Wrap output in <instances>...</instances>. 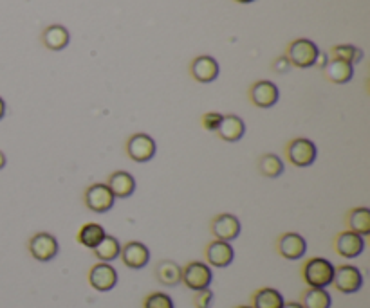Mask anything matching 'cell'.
I'll return each instance as SVG.
<instances>
[{
    "label": "cell",
    "mask_w": 370,
    "mask_h": 308,
    "mask_svg": "<svg viewBox=\"0 0 370 308\" xmlns=\"http://www.w3.org/2000/svg\"><path fill=\"white\" fill-rule=\"evenodd\" d=\"M143 308H175L174 300L165 292H152L143 300Z\"/></svg>",
    "instance_id": "f1b7e54d"
},
{
    "label": "cell",
    "mask_w": 370,
    "mask_h": 308,
    "mask_svg": "<svg viewBox=\"0 0 370 308\" xmlns=\"http://www.w3.org/2000/svg\"><path fill=\"white\" fill-rule=\"evenodd\" d=\"M121 261L125 263V267L132 270L145 269L150 263V249L145 245L143 242H126L125 245H121V254H119Z\"/></svg>",
    "instance_id": "4fadbf2b"
},
{
    "label": "cell",
    "mask_w": 370,
    "mask_h": 308,
    "mask_svg": "<svg viewBox=\"0 0 370 308\" xmlns=\"http://www.w3.org/2000/svg\"><path fill=\"white\" fill-rule=\"evenodd\" d=\"M83 202L91 211L94 213H107L114 208L116 197L112 195V191L109 190L107 184H91L83 193Z\"/></svg>",
    "instance_id": "ba28073f"
},
{
    "label": "cell",
    "mask_w": 370,
    "mask_h": 308,
    "mask_svg": "<svg viewBox=\"0 0 370 308\" xmlns=\"http://www.w3.org/2000/svg\"><path fill=\"white\" fill-rule=\"evenodd\" d=\"M334 251L341 258L353 260L365 251V238L353 233V231H341L340 235L334 238Z\"/></svg>",
    "instance_id": "9a60e30c"
},
{
    "label": "cell",
    "mask_w": 370,
    "mask_h": 308,
    "mask_svg": "<svg viewBox=\"0 0 370 308\" xmlns=\"http://www.w3.org/2000/svg\"><path fill=\"white\" fill-rule=\"evenodd\" d=\"M92 252H94L96 260L103 261V263H112V261L118 260L119 254H121V243H119L118 238L107 235L98 243L96 247L92 249Z\"/></svg>",
    "instance_id": "603a6c76"
},
{
    "label": "cell",
    "mask_w": 370,
    "mask_h": 308,
    "mask_svg": "<svg viewBox=\"0 0 370 308\" xmlns=\"http://www.w3.org/2000/svg\"><path fill=\"white\" fill-rule=\"evenodd\" d=\"M318 54L320 49L313 40L298 38L293 40L291 44L288 45V54L286 56H288L291 66L298 67V69H307V67L316 66Z\"/></svg>",
    "instance_id": "7a4b0ae2"
},
{
    "label": "cell",
    "mask_w": 370,
    "mask_h": 308,
    "mask_svg": "<svg viewBox=\"0 0 370 308\" xmlns=\"http://www.w3.org/2000/svg\"><path fill=\"white\" fill-rule=\"evenodd\" d=\"M214 292L212 288H202V291H197L193 295V307L195 308H212L214 307Z\"/></svg>",
    "instance_id": "f546056e"
},
{
    "label": "cell",
    "mask_w": 370,
    "mask_h": 308,
    "mask_svg": "<svg viewBox=\"0 0 370 308\" xmlns=\"http://www.w3.org/2000/svg\"><path fill=\"white\" fill-rule=\"evenodd\" d=\"M215 134H217L222 141H226V143H237V141L244 137L246 125L239 116L228 114V116L222 118L221 126H219V130L215 132Z\"/></svg>",
    "instance_id": "ac0fdd59"
},
{
    "label": "cell",
    "mask_w": 370,
    "mask_h": 308,
    "mask_svg": "<svg viewBox=\"0 0 370 308\" xmlns=\"http://www.w3.org/2000/svg\"><path fill=\"white\" fill-rule=\"evenodd\" d=\"M125 152L134 162H148L156 155L157 144L148 134H134L126 139Z\"/></svg>",
    "instance_id": "8992f818"
},
{
    "label": "cell",
    "mask_w": 370,
    "mask_h": 308,
    "mask_svg": "<svg viewBox=\"0 0 370 308\" xmlns=\"http://www.w3.org/2000/svg\"><path fill=\"white\" fill-rule=\"evenodd\" d=\"M212 282H214V272H212V267L205 261H190L183 267L181 283H184L190 291L197 292L202 288H209Z\"/></svg>",
    "instance_id": "277c9868"
},
{
    "label": "cell",
    "mask_w": 370,
    "mask_h": 308,
    "mask_svg": "<svg viewBox=\"0 0 370 308\" xmlns=\"http://www.w3.org/2000/svg\"><path fill=\"white\" fill-rule=\"evenodd\" d=\"M345 224H347L348 231H353L360 236L370 235V209L369 208H354L350 209L345 217Z\"/></svg>",
    "instance_id": "ffe728a7"
},
{
    "label": "cell",
    "mask_w": 370,
    "mask_h": 308,
    "mask_svg": "<svg viewBox=\"0 0 370 308\" xmlns=\"http://www.w3.org/2000/svg\"><path fill=\"white\" fill-rule=\"evenodd\" d=\"M181 274H183V267L174 260H161L156 265L157 282L165 286H177L181 283Z\"/></svg>",
    "instance_id": "44dd1931"
},
{
    "label": "cell",
    "mask_w": 370,
    "mask_h": 308,
    "mask_svg": "<svg viewBox=\"0 0 370 308\" xmlns=\"http://www.w3.org/2000/svg\"><path fill=\"white\" fill-rule=\"evenodd\" d=\"M322 69L323 76L331 83H336V85H345V83L350 82L354 76V66H350L347 61L334 60V58L327 61Z\"/></svg>",
    "instance_id": "d6986e66"
},
{
    "label": "cell",
    "mask_w": 370,
    "mask_h": 308,
    "mask_svg": "<svg viewBox=\"0 0 370 308\" xmlns=\"http://www.w3.org/2000/svg\"><path fill=\"white\" fill-rule=\"evenodd\" d=\"M190 72H192L193 79H197L199 83H212L219 76V63L214 56L202 54L192 61Z\"/></svg>",
    "instance_id": "2e32d148"
},
{
    "label": "cell",
    "mask_w": 370,
    "mask_h": 308,
    "mask_svg": "<svg viewBox=\"0 0 370 308\" xmlns=\"http://www.w3.org/2000/svg\"><path fill=\"white\" fill-rule=\"evenodd\" d=\"M253 308H282L283 307V295L280 294L276 288H271V286H264V288H258L255 294L251 295Z\"/></svg>",
    "instance_id": "cb8c5ba5"
},
{
    "label": "cell",
    "mask_w": 370,
    "mask_h": 308,
    "mask_svg": "<svg viewBox=\"0 0 370 308\" xmlns=\"http://www.w3.org/2000/svg\"><path fill=\"white\" fill-rule=\"evenodd\" d=\"M222 114L219 112H206L202 114V118H200V125H202V128L208 132H217L219 126H221L222 123Z\"/></svg>",
    "instance_id": "4dcf8cb0"
},
{
    "label": "cell",
    "mask_w": 370,
    "mask_h": 308,
    "mask_svg": "<svg viewBox=\"0 0 370 308\" xmlns=\"http://www.w3.org/2000/svg\"><path fill=\"white\" fill-rule=\"evenodd\" d=\"M279 87L273 82H269V79L255 82L251 85V88H249V100L258 109H271V107L279 103Z\"/></svg>",
    "instance_id": "7c38bea8"
},
{
    "label": "cell",
    "mask_w": 370,
    "mask_h": 308,
    "mask_svg": "<svg viewBox=\"0 0 370 308\" xmlns=\"http://www.w3.org/2000/svg\"><path fill=\"white\" fill-rule=\"evenodd\" d=\"M107 186H109V190L112 191V195L116 197V199H128V197L134 195L135 178L132 177L128 171L118 169V171H114V174L109 175Z\"/></svg>",
    "instance_id": "e0dca14e"
},
{
    "label": "cell",
    "mask_w": 370,
    "mask_h": 308,
    "mask_svg": "<svg viewBox=\"0 0 370 308\" xmlns=\"http://www.w3.org/2000/svg\"><path fill=\"white\" fill-rule=\"evenodd\" d=\"M105 236H107V233H105L103 226H100L96 222H89V224L80 227L76 240H78L80 245H83V247H87L92 251V249L96 247L98 243L105 238Z\"/></svg>",
    "instance_id": "d4e9b609"
},
{
    "label": "cell",
    "mask_w": 370,
    "mask_h": 308,
    "mask_svg": "<svg viewBox=\"0 0 370 308\" xmlns=\"http://www.w3.org/2000/svg\"><path fill=\"white\" fill-rule=\"evenodd\" d=\"M276 251H279L280 256L289 261L302 260L305 256V252H307V242H305L302 235L289 231V233H283V235L279 236Z\"/></svg>",
    "instance_id": "30bf717a"
},
{
    "label": "cell",
    "mask_w": 370,
    "mask_h": 308,
    "mask_svg": "<svg viewBox=\"0 0 370 308\" xmlns=\"http://www.w3.org/2000/svg\"><path fill=\"white\" fill-rule=\"evenodd\" d=\"M300 305L304 308H331L332 298L327 288H307L302 292Z\"/></svg>",
    "instance_id": "4316f807"
},
{
    "label": "cell",
    "mask_w": 370,
    "mask_h": 308,
    "mask_svg": "<svg viewBox=\"0 0 370 308\" xmlns=\"http://www.w3.org/2000/svg\"><path fill=\"white\" fill-rule=\"evenodd\" d=\"M27 249H29V254L35 258L36 261H51L57 258L58 251H60V245H58L57 236H52L51 233H36L29 238L27 243Z\"/></svg>",
    "instance_id": "52a82bcc"
},
{
    "label": "cell",
    "mask_w": 370,
    "mask_h": 308,
    "mask_svg": "<svg viewBox=\"0 0 370 308\" xmlns=\"http://www.w3.org/2000/svg\"><path fill=\"white\" fill-rule=\"evenodd\" d=\"M257 168L262 177L276 178L283 174V161L276 153H264L258 157Z\"/></svg>",
    "instance_id": "484cf974"
},
{
    "label": "cell",
    "mask_w": 370,
    "mask_h": 308,
    "mask_svg": "<svg viewBox=\"0 0 370 308\" xmlns=\"http://www.w3.org/2000/svg\"><path fill=\"white\" fill-rule=\"evenodd\" d=\"M89 283L94 291L98 292H109L114 286L118 285V270L114 269L110 263L98 261L92 265L89 270Z\"/></svg>",
    "instance_id": "8fae6325"
},
{
    "label": "cell",
    "mask_w": 370,
    "mask_h": 308,
    "mask_svg": "<svg viewBox=\"0 0 370 308\" xmlns=\"http://www.w3.org/2000/svg\"><path fill=\"white\" fill-rule=\"evenodd\" d=\"M316 144L305 137H296L286 144V159L296 168H307L316 161Z\"/></svg>",
    "instance_id": "3957f363"
},
{
    "label": "cell",
    "mask_w": 370,
    "mask_h": 308,
    "mask_svg": "<svg viewBox=\"0 0 370 308\" xmlns=\"http://www.w3.org/2000/svg\"><path fill=\"white\" fill-rule=\"evenodd\" d=\"M302 278L309 288H327L334 278V265L325 258H311L302 267Z\"/></svg>",
    "instance_id": "6da1fadb"
},
{
    "label": "cell",
    "mask_w": 370,
    "mask_h": 308,
    "mask_svg": "<svg viewBox=\"0 0 370 308\" xmlns=\"http://www.w3.org/2000/svg\"><path fill=\"white\" fill-rule=\"evenodd\" d=\"M42 42L49 51H61L66 49L71 42V35L67 27L64 26H49L42 33Z\"/></svg>",
    "instance_id": "7402d4cb"
},
{
    "label": "cell",
    "mask_w": 370,
    "mask_h": 308,
    "mask_svg": "<svg viewBox=\"0 0 370 308\" xmlns=\"http://www.w3.org/2000/svg\"><path fill=\"white\" fill-rule=\"evenodd\" d=\"M237 308H253V307H249V305H240V307H237Z\"/></svg>",
    "instance_id": "8d00e7d4"
},
{
    "label": "cell",
    "mask_w": 370,
    "mask_h": 308,
    "mask_svg": "<svg viewBox=\"0 0 370 308\" xmlns=\"http://www.w3.org/2000/svg\"><path fill=\"white\" fill-rule=\"evenodd\" d=\"M205 254L209 267H217V269H226L235 260V251L231 247V243L222 240H212L206 245Z\"/></svg>",
    "instance_id": "5bb4252c"
},
{
    "label": "cell",
    "mask_w": 370,
    "mask_h": 308,
    "mask_svg": "<svg viewBox=\"0 0 370 308\" xmlns=\"http://www.w3.org/2000/svg\"><path fill=\"white\" fill-rule=\"evenodd\" d=\"M273 69L276 70V72H288L289 69H291V63H289L288 56H280L274 60L273 63Z\"/></svg>",
    "instance_id": "1f68e13d"
},
{
    "label": "cell",
    "mask_w": 370,
    "mask_h": 308,
    "mask_svg": "<svg viewBox=\"0 0 370 308\" xmlns=\"http://www.w3.org/2000/svg\"><path fill=\"white\" fill-rule=\"evenodd\" d=\"M6 162H8V159H6L4 152H2V150H0V169L4 168V166H6Z\"/></svg>",
    "instance_id": "e575fe53"
},
{
    "label": "cell",
    "mask_w": 370,
    "mask_h": 308,
    "mask_svg": "<svg viewBox=\"0 0 370 308\" xmlns=\"http://www.w3.org/2000/svg\"><path fill=\"white\" fill-rule=\"evenodd\" d=\"M282 308H304V307H302L298 301H288V303H283Z\"/></svg>",
    "instance_id": "d6a6232c"
},
{
    "label": "cell",
    "mask_w": 370,
    "mask_h": 308,
    "mask_svg": "<svg viewBox=\"0 0 370 308\" xmlns=\"http://www.w3.org/2000/svg\"><path fill=\"white\" fill-rule=\"evenodd\" d=\"M209 231L215 236V240H222V242H233L240 236L242 231V224H240L239 217L231 213H221L217 217L212 218L209 222Z\"/></svg>",
    "instance_id": "9c48e42d"
},
{
    "label": "cell",
    "mask_w": 370,
    "mask_h": 308,
    "mask_svg": "<svg viewBox=\"0 0 370 308\" xmlns=\"http://www.w3.org/2000/svg\"><path fill=\"white\" fill-rule=\"evenodd\" d=\"M4 116H6V103H4V100L0 98V119L4 118Z\"/></svg>",
    "instance_id": "836d02e7"
},
{
    "label": "cell",
    "mask_w": 370,
    "mask_h": 308,
    "mask_svg": "<svg viewBox=\"0 0 370 308\" xmlns=\"http://www.w3.org/2000/svg\"><path fill=\"white\" fill-rule=\"evenodd\" d=\"M235 2H239V4H251L255 0H235Z\"/></svg>",
    "instance_id": "d590c367"
},
{
    "label": "cell",
    "mask_w": 370,
    "mask_h": 308,
    "mask_svg": "<svg viewBox=\"0 0 370 308\" xmlns=\"http://www.w3.org/2000/svg\"><path fill=\"white\" fill-rule=\"evenodd\" d=\"M331 285L341 294H356L362 291L363 286V274L362 270L354 265H340L334 267V278Z\"/></svg>",
    "instance_id": "5b68a950"
},
{
    "label": "cell",
    "mask_w": 370,
    "mask_h": 308,
    "mask_svg": "<svg viewBox=\"0 0 370 308\" xmlns=\"http://www.w3.org/2000/svg\"><path fill=\"white\" fill-rule=\"evenodd\" d=\"M331 56L334 58V60L347 61V63L354 66V63H360V61L363 60V51L360 47H356V45L341 44L334 45V47L331 49Z\"/></svg>",
    "instance_id": "83f0119b"
}]
</instances>
